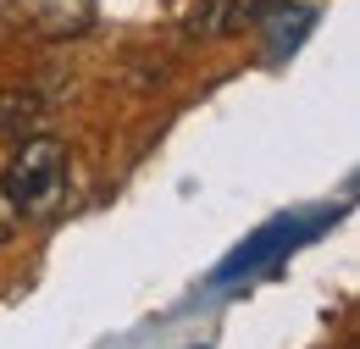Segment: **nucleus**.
Segmentation results:
<instances>
[{"instance_id": "nucleus-1", "label": "nucleus", "mask_w": 360, "mask_h": 349, "mask_svg": "<svg viewBox=\"0 0 360 349\" xmlns=\"http://www.w3.org/2000/svg\"><path fill=\"white\" fill-rule=\"evenodd\" d=\"M0 194L11 200L17 217L50 222L67 205V144L56 133H28L22 150L11 156L6 177H0Z\"/></svg>"}, {"instance_id": "nucleus-3", "label": "nucleus", "mask_w": 360, "mask_h": 349, "mask_svg": "<svg viewBox=\"0 0 360 349\" xmlns=\"http://www.w3.org/2000/svg\"><path fill=\"white\" fill-rule=\"evenodd\" d=\"M39 117H45V106L34 100V94H22V89H0V133H34L39 128Z\"/></svg>"}, {"instance_id": "nucleus-4", "label": "nucleus", "mask_w": 360, "mask_h": 349, "mask_svg": "<svg viewBox=\"0 0 360 349\" xmlns=\"http://www.w3.org/2000/svg\"><path fill=\"white\" fill-rule=\"evenodd\" d=\"M89 23V0H45V28L50 34H78Z\"/></svg>"}, {"instance_id": "nucleus-5", "label": "nucleus", "mask_w": 360, "mask_h": 349, "mask_svg": "<svg viewBox=\"0 0 360 349\" xmlns=\"http://www.w3.org/2000/svg\"><path fill=\"white\" fill-rule=\"evenodd\" d=\"M11 222H17V211H11V200L0 194V239H11Z\"/></svg>"}, {"instance_id": "nucleus-2", "label": "nucleus", "mask_w": 360, "mask_h": 349, "mask_svg": "<svg viewBox=\"0 0 360 349\" xmlns=\"http://www.w3.org/2000/svg\"><path fill=\"white\" fill-rule=\"evenodd\" d=\"M261 23H266V39L277 44V50H294V44L311 34V23H316V11H305V6H283V0H271L266 11H261Z\"/></svg>"}]
</instances>
